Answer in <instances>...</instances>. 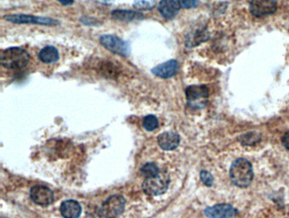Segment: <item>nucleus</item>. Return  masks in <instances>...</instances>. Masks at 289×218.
<instances>
[{"label":"nucleus","mask_w":289,"mask_h":218,"mask_svg":"<svg viewBox=\"0 0 289 218\" xmlns=\"http://www.w3.org/2000/svg\"><path fill=\"white\" fill-rule=\"evenodd\" d=\"M100 43L104 47L113 53L123 56H127L130 54L129 44L114 35H104L100 38Z\"/></svg>","instance_id":"6"},{"label":"nucleus","mask_w":289,"mask_h":218,"mask_svg":"<svg viewBox=\"0 0 289 218\" xmlns=\"http://www.w3.org/2000/svg\"><path fill=\"white\" fill-rule=\"evenodd\" d=\"M143 128H145L147 131H154V130H156V128H158V119H157L156 115H147L143 119Z\"/></svg>","instance_id":"19"},{"label":"nucleus","mask_w":289,"mask_h":218,"mask_svg":"<svg viewBox=\"0 0 289 218\" xmlns=\"http://www.w3.org/2000/svg\"><path fill=\"white\" fill-rule=\"evenodd\" d=\"M33 202L39 206H49L53 201V193L48 187L43 185H37L31 188L30 192Z\"/></svg>","instance_id":"9"},{"label":"nucleus","mask_w":289,"mask_h":218,"mask_svg":"<svg viewBox=\"0 0 289 218\" xmlns=\"http://www.w3.org/2000/svg\"><path fill=\"white\" fill-rule=\"evenodd\" d=\"M59 3H62L63 5H71L74 3V0H58Z\"/></svg>","instance_id":"24"},{"label":"nucleus","mask_w":289,"mask_h":218,"mask_svg":"<svg viewBox=\"0 0 289 218\" xmlns=\"http://www.w3.org/2000/svg\"><path fill=\"white\" fill-rule=\"evenodd\" d=\"M181 7H183L184 9H191V8H194V7L198 5V0H179Z\"/></svg>","instance_id":"22"},{"label":"nucleus","mask_w":289,"mask_h":218,"mask_svg":"<svg viewBox=\"0 0 289 218\" xmlns=\"http://www.w3.org/2000/svg\"><path fill=\"white\" fill-rule=\"evenodd\" d=\"M170 184V176L167 171L160 170L157 174L147 178L143 184V190L147 194L158 196L166 192Z\"/></svg>","instance_id":"3"},{"label":"nucleus","mask_w":289,"mask_h":218,"mask_svg":"<svg viewBox=\"0 0 289 218\" xmlns=\"http://www.w3.org/2000/svg\"><path fill=\"white\" fill-rule=\"evenodd\" d=\"M180 9L178 0H161L158 4V11L165 19H173Z\"/></svg>","instance_id":"12"},{"label":"nucleus","mask_w":289,"mask_h":218,"mask_svg":"<svg viewBox=\"0 0 289 218\" xmlns=\"http://www.w3.org/2000/svg\"><path fill=\"white\" fill-rule=\"evenodd\" d=\"M8 22L16 24H37V25L53 26L58 24V22L52 18L29 16V15H9L4 16Z\"/></svg>","instance_id":"8"},{"label":"nucleus","mask_w":289,"mask_h":218,"mask_svg":"<svg viewBox=\"0 0 289 218\" xmlns=\"http://www.w3.org/2000/svg\"><path fill=\"white\" fill-rule=\"evenodd\" d=\"M200 178L203 183L208 186V187H211L214 183V178L212 177V175L207 171H202L200 172Z\"/></svg>","instance_id":"21"},{"label":"nucleus","mask_w":289,"mask_h":218,"mask_svg":"<svg viewBox=\"0 0 289 218\" xmlns=\"http://www.w3.org/2000/svg\"><path fill=\"white\" fill-rule=\"evenodd\" d=\"M179 65L176 59H171L152 69L153 74L160 78H170L177 74Z\"/></svg>","instance_id":"11"},{"label":"nucleus","mask_w":289,"mask_h":218,"mask_svg":"<svg viewBox=\"0 0 289 218\" xmlns=\"http://www.w3.org/2000/svg\"><path fill=\"white\" fill-rule=\"evenodd\" d=\"M240 142L243 145H255L261 140V137L260 134L255 132H250L248 134H243L239 138Z\"/></svg>","instance_id":"18"},{"label":"nucleus","mask_w":289,"mask_h":218,"mask_svg":"<svg viewBox=\"0 0 289 218\" xmlns=\"http://www.w3.org/2000/svg\"><path fill=\"white\" fill-rule=\"evenodd\" d=\"M230 178L237 187L249 186L254 178L251 163L243 158L236 160L231 166Z\"/></svg>","instance_id":"1"},{"label":"nucleus","mask_w":289,"mask_h":218,"mask_svg":"<svg viewBox=\"0 0 289 218\" xmlns=\"http://www.w3.org/2000/svg\"><path fill=\"white\" fill-rule=\"evenodd\" d=\"M158 143L163 150H173L179 145L180 137L173 132H165L158 136Z\"/></svg>","instance_id":"13"},{"label":"nucleus","mask_w":289,"mask_h":218,"mask_svg":"<svg viewBox=\"0 0 289 218\" xmlns=\"http://www.w3.org/2000/svg\"><path fill=\"white\" fill-rule=\"evenodd\" d=\"M282 141H283V145L286 147L287 150H289V131L287 132L286 134L283 135Z\"/></svg>","instance_id":"23"},{"label":"nucleus","mask_w":289,"mask_h":218,"mask_svg":"<svg viewBox=\"0 0 289 218\" xmlns=\"http://www.w3.org/2000/svg\"><path fill=\"white\" fill-rule=\"evenodd\" d=\"M38 58L42 62L46 64L56 62L59 58V51L53 46H46L39 52Z\"/></svg>","instance_id":"16"},{"label":"nucleus","mask_w":289,"mask_h":218,"mask_svg":"<svg viewBox=\"0 0 289 218\" xmlns=\"http://www.w3.org/2000/svg\"><path fill=\"white\" fill-rule=\"evenodd\" d=\"M126 200L121 195H112L104 202L100 214L104 218H115L124 212Z\"/></svg>","instance_id":"5"},{"label":"nucleus","mask_w":289,"mask_h":218,"mask_svg":"<svg viewBox=\"0 0 289 218\" xmlns=\"http://www.w3.org/2000/svg\"><path fill=\"white\" fill-rule=\"evenodd\" d=\"M209 33L205 30H198L194 31L186 38V47L193 48L201 44L205 41L208 40Z\"/></svg>","instance_id":"17"},{"label":"nucleus","mask_w":289,"mask_h":218,"mask_svg":"<svg viewBox=\"0 0 289 218\" xmlns=\"http://www.w3.org/2000/svg\"><path fill=\"white\" fill-rule=\"evenodd\" d=\"M60 212L64 218H78L81 215V206L78 201L69 199L61 204Z\"/></svg>","instance_id":"14"},{"label":"nucleus","mask_w":289,"mask_h":218,"mask_svg":"<svg viewBox=\"0 0 289 218\" xmlns=\"http://www.w3.org/2000/svg\"><path fill=\"white\" fill-rule=\"evenodd\" d=\"M187 105L193 109H202L208 103L209 89L205 85H193L186 89Z\"/></svg>","instance_id":"4"},{"label":"nucleus","mask_w":289,"mask_h":218,"mask_svg":"<svg viewBox=\"0 0 289 218\" xmlns=\"http://www.w3.org/2000/svg\"><path fill=\"white\" fill-rule=\"evenodd\" d=\"M205 214L209 218H233L236 217V210L231 205L220 204L207 207Z\"/></svg>","instance_id":"10"},{"label":"nucleus","mask_w":289,"mask_h":218,"mask_svg":"<svg viewBox=\"0 0 289 218\" xmlns=\"http://www.w3.org/2000/svg\"><path fill=\"white\" fill-rule=\"evenodd\" d=\"M159 171L160 170L155 163H147L141 168V173L143 177H145L146 178L155 176Z\"/></svg>","instance_id":"20"},{"label":"nucleus","mask_w":289,"mask_h":218,"mask_svg":"<svg viewBox=\"0 0 289 218\" xmlns=\"http://www.w3.org/2000/svg\"><path fill=\"white\" fill-rule=\"evenodd\" d=\"M30 54L22 48H9L1 54V64L3 67L18 70L25 67L30 61Z\"/></svg>","instance_id":"2"},{"label":"nucleus","mask_w":289,"mask_h":218,"mask_svg":"<svg viewBox=\"0 0 289 218\" xmlns=\"http://www.w3.org/2000/svg\"><path fill=\"white\" fill-rule=\"evenodd\" d=\"M112 17L114 19L121 22H132V21H137V20L143 19V14L136 11H131V10H114L111 14Z\"/></svg>","instance_id":"15"},{"label":"nucleus","mask_w":289,"mask_h":218,"mask_svg":"<svg viewBox=\"0 0 289 218\" xmlns=\"http://www.w3.org/2000/svg\"><path fill=\"white\" fill-rule=\"evenodd\" d=\"M249 10L255 17L270 16L277 10L276 0H251Z\"/></svg>","instance_id":"7"}]
</instances>
